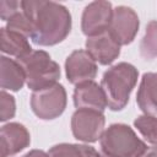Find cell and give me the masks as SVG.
<instances>
[{
	"instance_id": "44dd1931",
	"label": "cell",
	"mask_w": 157,
	"mask_h": 157,
	"mask_svg": "<svg viewBox=\"0 0 157 157\" xmlns=\"http://www.w3.org/2000/svg\"><path fill=\"white\" fill-rule=\"evenodd\" d=\"M21 10H22L21 1H7V0L0 1V16L2 21L7 22L12 16H15Z\"/></svg>"
},
{
	"instance_id": "30bf717a",
	"label": "cell",
	"mask_w": 157,
	"mask_h": 157,
	"mask_svg": "<svg viewBox=\"0 0 157 157\" xmlns=\"http://www.w3.org/2000/svg\"><path fill=\"white\" fill-rule=\"evenodd\" d=\"M85 45L86 52L101 65H109L120 55V45L108 31L93 37H87Z\"/></svg>"
},
{
	"instance_id": "603a6c76",
	"label": "cell",
	"mask_w": 157,
	"mask_h": 157,
	"mask_svg": "<svg viewBox=\"0 0 157 157\" xmlns=\"http://www.w3.org/2000/svg\"><path fill=\"white\" fill-rule=\"evenodd\" d=\"M140 157H157V146L147 148Z\"/></svg>"
},
{
	"instance_id": "8992f818",
	"label": "cell",
	"mask_w": 157,
	"mask_h": 157,
	"mask_svg": "<svg viewBox=\"0 0 157 157\" xmlns=\"http://www.w3.org/2000/svg\"><path fill=\"white\" fill-rule=\"evenodd\" d=\"M105 118L103 112L94 109H76L71 117V131L76 140L96 142L104 132Z\"/></svg>"
},
{
	"instance_id": "d6986e66",
	"label": "cell",
	"mask_w": 157,
	"mask_h": 157,
	"mask_svg": "<svg viewBox=\"0 0 157 157\" xmlns=\"http://www.w3.org/2000/svg\"><path fill=\"white\" fill-rule=\"evenodd\" d=\"M6 28L9 31H13V32L21 33L22 36H25L27 38H31V32H32L31 23H29V20L27 18V16L25 15L23 10L17 12L15 16H12L7 21Z\"/></svg>"
},
{
	"instance_id": "5b68a950",
	"label": "cell",
	"mask_w": 157,
	"mask_h": 157,
	"mask_svg": "<svg viewBox=\"0 0 157 157\" xmlns=\"http://www.w3.org/2000/svg\"><path fill=\"white\" fill-rule=\"evenodd\" d=\"M66 91L60 83L34 91L31 96L32 112L42 120H53L60 117L66 108Z\"/></svg>"
},
{
	"instance_id": "5bb4252c",
	"label": "cell",
	"mask_w": 157,
	"mask_h": 157,
	"mask_svg": "<svg viewBox=\"0 0 157 157\" xmlns=\"http://www.w3.org/2000/svg\"><path fill=\"white\" fill-rule=\"evenodd\" d=\"M1 65V88L17 92L20 91L25 82L26 76L22 66L16 61L7 56H1L0 60Z\"/></svg>"
},
{
	"instance_id": "9a60e30c",
	"label": "cell",
	"mask_w": 157,
	"mask_h": 157,
	"mask_svg": "<svg viewBox=\"0 0 157 157\" xmlns=\"http://www.w3.org/2000/svg\"><path fill=\"white\" fill-rule=\"evenodd\" d=\"M1 52L12 56H16V59L28 54L32 52V47L29 42L27 40V37L22 36L21 33L9 31L6 27L1 28Z\"/></svg>"
},
{
	"instance_id": "ba28073f",
	"label": "cell",
	"mask_w": 157,
	"mask_h": 157,
	"mask_svg": "<svg viewBox=\"0 0 157 157\" xmlns=\"http://www.w3.org/2000/svg\"><path fill=\"white\" fill-rule=\"evenodd\" d=\"M113 15V7L109 1H93L88 4L81 18L82 33L87 37H93L108 31Z\"/></svg>"
},
{
	"instance_id": "52a82bcc",
	"label": "cell",
	"mask_w": 157,
	"mask_h": 157,
	"mask_svg": "<svg viewBox=\"0 0 157 157\" xmlns=\"http://www.w3.org/2000/svg\"><path fill=\"white\" fill-rule=\"evenodd\" d=\"M139 26V16L131 7L118 6L113 10L108 32L119 45H128L135 39Z\"/></svg>"
},
{
	"instance_id": "2e32d148",
	"label": "cell",
	"mask_w": 157,
	"mask_h": 157,
	"mask_svg": "<svg viewBox=\"0 0 157 157\" xmlns=\"http://www.w3.org/2000/svg\"><path fill=\"white\" fill-rule=\"evenodd\" d=\"M49 157H99V153L87 145L59 144L49 150Z\"/></svg>"
},
{
	"instance_id": "9c48e42d",
	"label": "cell",
	"mask_w": 157,
	"mask_h": 157,
	"mask_svg": "<svg viewBox=\"0 0 157 157\" xmlns=\"http://www.w3.org/2000/svg\"><path fill=\"white\" fill-rule=\"evenodd\" d=\"M65 72L67 81L74 85L93 81L97 75V63L86 50L78 49L67 56L65 61Z\"/></svg>"
},
{
	"instance_id": "cb8c5ba5",
	"label": "cell",
	"mask_w": 157,
	"mask_h": 157,
	"mask_svg": "<svg viewBox=\"0 0 157 157\" xmlns=\"http://www.w3.org/2000/svg\"><path fill=\"white\" fill-rule=\"evenodd\" d=\"M99 157H114V156H110V155H107V153H104V152H101V153H99Z\"/></svg>"
},
{
	"instance_id": "7402d4cb",
	"label": "cell",
	"mask_w": 157,
	"mask_h": 157,
	"mask_svg": "<svg viewBox=\"0 0 157 157\" xmlns=\"http://www.w3.org/2000/svg\"><path fill=\"white\" fill-rule=\"evenodd\" d=\"M22 157H49V153H47L42 150H31Z\"/></svg>"
},
{
	"instance_id": "6da1fadb",
	"label": "cell",
	"mask_w": 157,
	"mask_h": 157,
	"mask_svg": "<svg viewBox=\"0 0 157 157\" xmlns=\"http://www.w3.org/2000/svg\"><path fill=\"white\" fill-rule=\"evenodd\" d=\"M22 10L31 23V39L37 45L50 47L63 42L71 31L69 10L54 1L25 0Z\"/></svg>"
},
{
	"instance_id": "277c9868",
	"label": "cell",
	"mask_w": 157,
	"mask_h": 157,
	"mask_svg": "<svg viewBox=\"0 0 157 157\" xmlns=\"http://www.w3.org/2000/svg\"><path fill=\"white\" fill-rule=\"evenodd\" d=\"M102 152L114 157H140L146 150V144L137 137L126 124L109 125L99 139Z\"/></svg>"
},
{
	"instance_id": "7a4b0ae2",
	"label": "cell",
	"mask_w": 157,
	"mask_h": 157,
	"mask_svg": "<svg viewBox=\"0 0 157 157\" xmlns=\"http://www.w3.org/2000/svg\"><path fill=\"white\" fill-rule=\"evenodd\" d=\"M137 77V69L129 63L113 65L103 74L101 87L103 88L110 110L118 112L126 107Z\"/></svg>"
},
{
	"instance_id": "4fadbf2b",
	"label": "cell",
	"mask_w": 157,
	"mask_h": 157,
	"mask_svg": "<svg viewBox=\"0 0 157 157\" xmlns=\"http://www.w3.org/2000/svg\"><path fill=\"white\" fill-rule=\"evenodd\" d=\"M136 103L145 114H157V72L144 74L137 90Z\"/></svg>"
},
{
	"instance_id": "3957f363",
	"label": "cell",
	"mask_w": 157,
	"mask_h": 157,
	"mask_svg": "<svg viewBox=\"0 0 157 157\" xmlns=\"http://www.w3.org/2000/svg\"><path fill=\"white\" fill-rule=\"evenodd\" d=\"M16 61L22 66L26 83L33 92L54 86L60 77L59 65L44 50H32Z\"/></svg>"
},
{
	"instance_id": "7c38bea8",
	"label": "cell",
	"mask_w": 157,
	"mask_h": 157,
	"mask_svg": "<svg viewBox=\"0 0 157 157\" xmlns=\"http://www.w3.org/2000/svg\"><path fill=\"white\" fill-rule=\"evenodd\" d=\"M74 104L77 109H94L103 112L108 104L103 88L94 81L76 85L74 91Z\"/></svg>"
},
{
	"instance_id": "ac0fdd59",
	"label": "cell",
	"mask_w": 157,
	"mask_h": 157,
	"mask_svg": "<svg viewBox=\"0 0 157 157\" xmlns=\"http://www.w3.org/2000/svg\"><path fill=\"white\" fill-rule=\"evenodd\" d=\"M134 126L147 142L157 146V117L150 114L140 115L135 119Z\"/></svg>"
},
{
	"instance_id": "e0dca14e",
	"label": "cell",
	"mask_w": 157,
	"mask_h": 157,
	"mask_svg": "<svg viewBox=\"0 0 157 157\" xmlns=\"http://www.w3.org/2000/svg\"><path fill=\"white\" fill-rule=\"evenodd\" d=\"M140 54L146 60L157 58V21H151L146 26L145 34L140 42Z\"/></svg>"
},
{
	"instance_id": "8fae6325",
	"label": "cell",
	"mask_w": 157,
	"mask_h": 157,
	"mask_svg": "<svg viewBox=\"0 0 157 157\" xmlns=\"http://www.w3.org/2000/svg\"><path fill=\"white\" fill-rule=\"evenodd\" d=\"M31 144V136L25 125L20 123H9L1 126L0 147L1 157H11Z\"/></svg>"
},
{
	"instance_id": "ffe728a7",
	"label": "cell",
	"mask_w": 157,
	"mask_h": 157,
	"mask_svg": "<svg viewBox=\"0 0 157 157\" xmlns=\"http://www.w3.org/2000/svg\"><path fill=\"white\" fill-rule=\"evenodd\" d=\"M0 101H1V113H0V120L1 121H6L11 118L15 117L16 113V103H15V98L7 93L6 91H1L0 93Z\"/></svg>"
}]
</instances>
